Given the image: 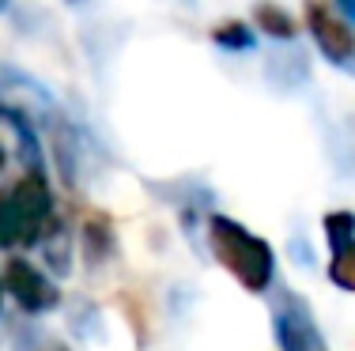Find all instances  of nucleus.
Wrapping results in <instances>:
<instances>
[{
  "label": "nucleus",
  "instance_id": "obj_1",
  "mask_svg": "<svg viewBox=\"0 0 355 351\" xmlns=\"http://www.w3.org/2000/svg\"><path fill=\"white\" fill-rule=\"evenodd\" d=\"M208 242H212V253L219 257V264L246 291L268 287V280H272V249H268V242H261L257 234H250L246 227H239L234 219H223V215L208 219Z\"/></svg>",
  "mask_w": 355,
  "mask_h": 351
},
{
  "label": "nucleus",
  "instance_id": "obj_2",
  "mask_svg": "<svg viewBox=\"0 0 355 351\" xmlns=\"http://www.w3.org/2000/svg\"><path fill=\"white\" fill-rule=\"evenodd\" d=\"M53 208V193H49L42 174H27L12 189L0 193V246H31L42 234Z\"/></svg>",
  "mask_w": 355,
  "mask_h": 351
},
{
  "label": "nucleus",
  "instance_id": "obj_3",
  "mask_svg": "<svg viewBox=\"0 0 355 351\" xmlns=\"http://www.w3.org/2000/svg\"><path fill=\"white\" fill-rule=\"evenodd\" d=\"M0 283L12 291V298H15V303H19L27 314L49 310V306L57 303V287L35 269V264L23 261V257H12V261H8V269H4V276H0Z\"/></svg>",
  "mask_w": 355,
  "mask_h": 351
},
{
  "label": "nucleus",
  "instance_id": "obj_4",
  "mask_svg": "<svg viewBox=\"0 0 355 351\" xmlns=\"http://www.w3.org/2000/svg\"><path fill=\"white\" fill-rule=\"evenodd\" d=\"M306 23H310V35L318 38L321 53H325L329 61H348L355 53L352 27L325 4V0H306Z\"/></svg>",
  "mask_w": 355,
  "mask_h": 351
},
{
  "label": "nucleus",
  "instance_id": "obj_5",
  "mask_svg": "<svg viewBox=\"0 0 355 351\" xmlns=\"http://www.w3.org/2000/svg\"><path fill=\"white\" fill-rule=\"evenodd\" d=\"M329 276H333V283H340L344 291H355V242L333 249V257H329Z\"/></svg>",
  "mask_w": 355,
  "mask_h": 351
},
{
  "label": "nucleus",
  "instance_id": "obj_6",
  "mask_svg": "<svg viewBox=\"0 0 355 351\" xmlns=\"http://www.w3.org/2000/svg\"><path fill=\"white\" fill-rule=\"evenodd\" d=\"M257 23L268 30V35H276V38H291L295 35V19L284 12V8H276V4H261L257 8Z\"/></svg>",
  "mask_w": 355,
  "mask_h": 351
},
{
  "label": "nucleus",
  "instance_id": "obj_7",
  "mask_svg": "<svg viewBox=\"0 0 355 351\" xmlns=\"http://www.w3.org/2000/svg\"><path fill=\"white\" fill-rule=\"evenodd\" d=\"M325 234H329V242H333V249L336 246H348V242H355V219L348 212L325 215Z\"/></svg>",
  "mask_w": 355,
  "mask_h": 351
},
{
  "label": "nucleus",
  "instance_id": "obj_8",
  "mask_svg": "<svg viewBox=\"0 0 355 351\" xmlns=\"http://www.w3.org/2000/svg\"><path fill=\"white\" fill-rule=\"evenodd\" d=\"M219 46H227V49H250L253 46V38H250V30L242 27V23H223V27H216V35H212Z\"/></svg>",
  "mask_w": 355,
  "mask_h": 351
},
{
  "label": "nucleus",
  "instance_id": "obj_9",
  "mask_svg": "<svg viewBox=\"0 0 355 351\" xmlns=\"http://www.w3.org/2000/svg\"><path fill=\"white\" fill-rule=\"evenodd\" d=\"M336 8H340L344 15H352V19H355V0H336Z\"/></svg>",
  "mask_w": 355,
  "mask_h": 351
},
{
  "label": "nucleus",
  "instance_id": "obj_10",
  "mask_svg": "<svg viewBox=\"0 0 355 351\" xmlns=\"http://www.w3.org/2000/svg\"><path fill=\"white\" fill-rule=\"evenodd\" d=\"M0 166H4V152H0Z\"/></svg>",
  "mask_w": 355,
  "mask_h": 351
},
{
  "label": "nucleus",
  "instance_id": "obj_11",
  "mask_svg": "<svg viewBox=\"0 0 355 351\" xmlns=\"http://www.w3.org/2000/svg\"><path fill=\"white\" fill-rule=\"evenodd\" d=\"M4 4H8V0H0V8H4Z\"/></svg>",
  "mask_w": 355,
  "mask_h": 351
},
{
  "label": "nucleus",
  "instance_id": "obj_12",
  "mask_svg": "<svg viewBox=\"0 0 355 351\" xmlns=\"http://www.w3.org/2000/svg\"><path fill=\"white\" fill-rule=\"evenodd\" d=\"M0 287H4V283H0Z\"/></svg>",
  "mask_w": 355,
  "mask_h": 351
}]
</instances>
